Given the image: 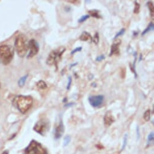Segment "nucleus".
<instances>
[{
	"label": "nucleus",
	"mask_w": 154,
	"mask_h": 154,
	"mask_svg": "<svg viewBox=\"0 0 154 154\" xmlns=\"http://www.w3.org/2000/svg\"><path fill=\"white\" fill-rule=\"evenodd\" d=\"M13 103L22 114H25L32 107L33 99L30 96L19 95L14 98Z\"/></svg>",
	"instance_id": "nucleus-1"
},
{
	"label": "nucleus",
	"mask_w": 154,
	"mask_h": 154,
	"mask_svg": "<svg viewBox=\"0 0 154 154\" xmlns=\"http://www.w3.org/2000/svg\"><path fill=\"white\" fill-rule=\"evenodd\" d=\"M16 51L21 57H24L29 50V42L26 36L24 35H18L15 42Z\"/></svg>",
	"instance_id": "nucleus-2"
},
{
	"label": "nucleus",
	"mask_w": 154,
	"mask_h": 154,
	"mask_svg": "<svg viewBox=\"0 0 154 154\" xmlns=\"http://www.w3.org/2000/svg\"><path fill=\"white\" fill-rule=\"evenodd\" d=\"M14 54V49L8 45L0 46V61L4 65L9 64L12 60Z\"/></svg>",
	"instance_id": "nucleus-3"
},
{
	"label": "nucleus",
	"mask_w": 154,
	"mask_h": 154,
	"mask_svg": "<svg viewBox=\"0 0 154 154\" xmlns=\"http://www.w3.org/2000/svg\"><path fill=\"white\" fill-rule=\"evenodd\" d=\"M25 154H48L44 147L35 140H32L25 149Z\"/></svg>",
	"instance_id": "nucleus-4"
},
{
	"label": "nucleus",
	"mask_w": 154,
	"mask_h": 154,
	"mask_svg": "<svg viewBox=\"0 0 154 154\" xmlns=\"http://www.w3.org/2000/svg\"><path fill=\"white\" fill-rule=\"evenodd\" d=\"M65 50L66 49L65 47H61L56 50H52L47 59V64L48 65H53L55 64L57 66V63L60 60L62 54L65 52Z\"/></svg>",
	"instance_id": "nucleus-5"
},
{
	"label": "nucleus",
	"mask_w": 154,
	"mask_h": 154,
	"mask_svg": "<svg viewBox=\"0 0 154 154\" xmlns=\"http://www.w3.org/2000/svg\"><path fill=\"white\" fill-rule=\"evenodd\" d=\"M50 123L48 120L41 119L39 120L35 125L33 129L38 134L44 135L49 130Z\"/></svg>",
	"instance_id": "nucleus-6"
},
{
	"label": "nucleus",
	"mask_w": 154,
	"mask_h": 154,
	"mask_svg": "<svg viewBox=\"0 0 154 154\" xmlns=\"http://www.w3.org/2000/svg\"><path fill=\"white\" fill-rule=\"evenodd\" d=\"M29 48L30 52L27 56V58H32L38 54L39 51V45L37 41L35 39H31L29 42Z\"/></svg>",
	"instance_id": "nucleus-7"
},
{
	"label": "nucleus",
	"mask_w": 154,
	"mask_h": 154,
	"mask_svg": "<svg viewBox=\"0 0 154 154\" xmlns=\"http://www.w3.org/2000/svg\"><path fill=\"white\" fill-rule=\"evenodd\" d=\"M104 96L103 95L90 96L88 97V102L94 108L100 106L103 102Z\"/></svg>",
	"instance_id": "nucleus-8"
},
{
	"label": "nucleus",
	"mask_w": 154,
	"mask_h": 154,
	"mask_svg": "<svg viewBox=\"0 0 154 154\" xmlns=\"http://www.w3.org/2000/svg\"><path fill=\"white\" fill-rule=\"evenodd\" d=\"M64 133V125L62 120H60L54 129V134L55 139H59Z\"/></svg>",
	"instance_id": "nucleus-9"
},
{
	"label": "nucleus",
	"mask_w": 154,
	"mask_h": 154,
	"mask_svg": "<svg viewBox=\"0 0 154 154\" xmlns=\"http://www.w3.org/2000/svg\"><path fill=\"white\" fill-rule=\"evenodd\" d=\"M115 121V119L112 116L111 111H108L106 112L104 116V124L106 126L108 127L111 126Z\"/></svg>",
	"instance_id": "nucleus-10"
},
{
	"label": "nucleus",
	"mask_w": 154,
	"mask_h": 154,
	"mask_svg": "<svg viewBox=\"0 0 154 154\" xmlns=\"http://www.w3.org/2000/svg\"><path fill=\"white\" fill-rule=\"evenodd\" d=\"M121 44V41L119 39H117L116 41H114L113 44L111 46V52L109 54V56H111L114 54L116 55L119 53V45Z\"/></svg>",
	"instance_id": "nucleus-11"
},
{
	"label": "nucleus",
	"mask_w": 154,
	"mask_h": 154,
	"mask_svg": "<svg viewBox=\"0 0 154 154\" xmlns=\"http://www.w3.org/2000/svg\"><path fill=\"white\" fill-rule=\"evenodd\" d=\"M79 39L82 41H88L90 42H93V37L87 32H84L80 36Z\"/></svg>",
	"instance_id": "nucleus-12"
},
{
	"label": "nucleus",
	"mask_w": 154,
	"mask_h": 154,
	"mask_svg": "<svg viewBox=\"0 0 154 154\" xmlns=\"http://www.w3.org/2000/svg\"><path fill=\"white\" fill-rule=\"evenodd\" d=\"M147 6L150 11V17L152 18V19H153V17H154V7H153V4L152 2L149 1L147 3Z\"/></svg>",
	"instance_id": "nucleus-13"
},
{
	"label": "nucleus",
	"mask_w": 154,
	"mask_h": 154,
	"mask_svg": "<svg viewBox=\"0 0 154 154\" xmlns=\"http://www.w3.org/2000/svg\"><path fill=\"white\" fill-rule=\"evenodd\" d=\"M153 28H154L153 23H150L147 26V27L146 28V29L142 32L141 35H142V36H144V35H146V34L148 32H149L153 30Z\"/></svg>",
	"instance_id": "nucleus-14"
},
{
	"label": "nucleus",
	"mask_w": 154,
	"mask_h": 154,
	"mask_svg": "<svg viewBox=\"0 0 154 154\" xmlns=\"http://www.w3.org/2000/svg\"><path fill=\"white\" fill-rule=\"evenodd\" d=\"M88 13L90 14V15L93 17H94L96 18H100L101 17L99 15V11H97V10H96V9H93V10H91V11H90L88 12Z\"/></svg>",
	"instance_id": "nucleus-15"
},
{
	"label": "nucleus",
	"mask_w": 154,
	"mask_h": 154,
	"mask_svg": "<svg viewBox=\"0 0 154 154\" xmlns=\"http://www.w3.org/2000/svg\"><path fill=\"white\" fill-rule=\"evenodd\" d=\"M36 86L38 88H39L41 90H44V89L47 88V84L44 81H42V80L39 81L37 82Z\"/></svg>",
	"instance_id": "nucleus-16"
},
{
	"label": "nucleus",
	"mask_w": 154,
	"mask_h": 154,
	"mask_svg": "<svg viewBox=\"0 0 154 154\" xmlns=\"http://www.w3.org/2000/svg\"><path fill=\"white\" fill-rule=\"evenodd\" d=\"M27 78H28V74L22 77L21 78H20V79L18 81V82L19 87H23L25 85V83L26 82V80H27Z\"/></svg>",
	"instance_id": "nucleus-17"
},
{
	"label": "nucleus",
	"mask_w": 154,
	"mask_h": 154,
	"mask_svg": "<svg viewBox=\"0 0 154 154\" xmlns=\"http://www.w3.org/2000/svg\"><path fill=\"white\" fill-rule=\"evenodd\" d=\"M150 114H151V112H150V109H147L144 114H143V119L145 121L147 122V121H149L150 119Z\"/></svg>",
	"instance_id": "nucleus-18"
},
{
	"label": "nucleus",
	"mask_w": 154,
	"mask_h": 154,
	"mask_svg": "<svg viewBox=\"0 0 154 154\" xmlns=\"http://www.w3.org/2000/svg\"><path fill=\"white\" fill-rule=\"evenodd\" d=\"M134 3H135V6H134V13L135 14H137L140 12V5L137 2H135Z\"/></svg>",
	"instance_id": "nucleus-19"
},
{
	"label": "nucleus",
	"mask_w": 154,
	"mask_h": 154,
	"mask_svg": "<svg viewBox=\"0 0 154 154\" xmlns=\"http://www.w3.org/2000/svg\"><path fill=\"white\" fill-rule=\"evenodd\" d=\"M71 141V137L69 135H66L63 139V146H68Z\"/></svg>",
	"instance_id": "nucleus-20"
},
{
	"label": "nucleus",
	"mask_w": 154,
	"mask_h": 154,
	"mask_svg": "<svg viewBox=\"0 0 154 154\" xmlns=\"http://www.w3.org/2000/svg\"><path fill=\"white\" fill-rule=\"evenodd\" d=\"M154 139V134L153 132H152L151 133L149 134V135L147 137V144L149 145L151 144V143L153 141Z\"/></svg>",
	"instance_id": "nucleus-21"
},
{
	"label": "nucleus",
	"mask_w": 154,
	"mask_h": 154,
	"mask_svg": "<svg viewBox=\"0 0 154 154\" xmlns=\"http://www.w3.org/2000/svg\"><path fill=\"white\" fill-rule=\"evenodd\" d=\"M128 137V134H125V136H124V137H123V145H122V150H123L125 149V147H126V145H127Z\"/></svg>",
	"instance_id": "nucleus-22"
},
{
	"label": "nucleus",
	"mask_w": 154,
	"mask_h": 154,
	"mask_svg": "<svg viewBox=\"0 0 154 154\" xmlns=\"http://www.w3.org/2000/svg\"><path fill=\"white\" fill-rule=\"evenodd\" d=\"M93 41L95 44H98L99 42V35L98 32H96L93 38Z\"/></svg>",
	"instance_id": "nucleus-23"
},
{
	"label": "nucleus",
	"mask_w": 154,
	"mask_h": 154,
	"mask_svg": "<svg viewBox=\"0 0 154 154\" xmlns=\"http://www.w3.org/2000/svg\"><path fill=\"white\" fill-rule=\"evenodd\" d=\"M89 18H90V15H84V16H82V17H81V18L79 19L78 22H79V23H82L85 22L86 20H87Z\"/></svg>",
	"instance_id": "nucleus-24"
},
{
	"label": "nucleus",
	"mask_w": 154,
	"mask_h": 154,
	"mask_svg": "<svg viewBox=\"0 0 154 154\" xmlns=\"http://www.w3.org/2000/svg\"><path fill=\"white\" fill-rule=\"evenodd\" d=\"M125 31H126V30H125V29H122L119 32H118L117 33V34H116V36H114V39H117L119 36H122V35H123V34L125 33Z\"/></svg>",
	"instance_id": "nucleus-25"
},
{
	"label": "nucleus",
	"mask_w": 154,
	"mask_h": 154,
	"mask_svg": "<svg viewBox=\"0 0 154 154\" xmlns=\"http://www.w3.org/2000/svg\"><path fill=\"white\" fill-rule=\"evenodd\" d=\"M72 77L71 75H69L68 78V84H67V86H66V90H69L70 89L71 84H72Z\"/></svg>",
	"instance_id": "nucleus-26"
},
{
	"label": "nucleus",
	"mask_w": 154,
	"mask_h": 154,
	"mask_svg": "<svg viewBox=\"0 0 154 154\" xmlns=\"http://www.w3.org/2000/svg\"><path fill=\"white\" fill-rule=\"evenodd\" d=\"M82 50V47H77V48H75L74 50H72V51L71 52V54H74V53H77V52L81 51Z\"/></svg>",
	"instance_id": "nucleus-27"
},
{
	"label": "nucleus",
	"mask_w": 154,
	"mask_h": 154,
	"mask_svg": "<svg viewBox=\"0 0 154 154\" xmlns=\"http://www.w3.org/2000/svg\"><path fill=\"white\" fill-rule=\"evenodd\" d=\"M105 59V56L104 55H100V56H99L96 57V60L97 61V62H100V61H102V60H103Z\"/></svg>",
	"instance_id": "nucleus-28"
},
{
	"label": "nucleus",
	"mask_w": 154,
	"mask_h": 154,
	"mask_svg": "<svg viewBox=\"0 0 154 154\" xmlns=\"http://www.w3.org/2000/svg\"><path fill=\"white\" fill-rule=\"evenodd\" d=\"M136 132H137V140H139V138H140V129H139L138 126H137Z\"/></svg>",
	"instance_id": "nucleus-29"
},
{
	"label": "nucleus",
	"mask_w": 154,
	"mask_h": 154,
	"mask_svg": "<svg viewBox=\"0 0 154 154\" xmlns=\"http://www.w3.org/2000/svg\"><path fill=\"white\" fill-rule=\"evenodd\" d=\"M73 105H74V103H69L68 104H66L64 105V107H70V106H72Z\"/></svg>",
	"instance_id": "nucleus-30"
},
{
	"label": "nucleus",
	"mask_w": 154,
	"mask_h": 154,
	"mask_svg": "<svg viewBox=\"0 0 154 154\" xmlns=\"http://www.w3.org/2000/svg\"><path fill=\"white\" fill-rule=\"evenodd\" d=\"M68 2H69V3H79V2H78V1H75V0H74V1H68Z\"/></svg>",
	"instance_id": "nucleus-31"
},
{
	"label": "nucleus",
	"mask_w": 154,
	"mask_h": 154,
	"mask_svg": "<svg viewBox=\"0 0 154 154\" xmlns=\"http://www.w3.org/2000/svg\"><path fill=\"white\" fill-rule=\"evenodd\" d=\"M78 62H75V63H72L71 65H70V68H71L72 67H73L74 66H75V65H78Z\"/></svg>",
	"instance_id": "nucleus-32"
},
{
	"label": "nucleus",
	"mask_w": 154,
	"mask_h": 154,
	"mask_svg": "<svg viewBox=\"0 0 154 154\" xmlns=\"http://www.w3.org/2000/svg\"><path fill=\"white\" fill-rule=\"evenodd\" d=\"M2 154H9V153H8V152L7 150H6V151H4V152L2 153Z\"/></svg>",
	"instance_id": "nucleus-33"
}]
</instances>
